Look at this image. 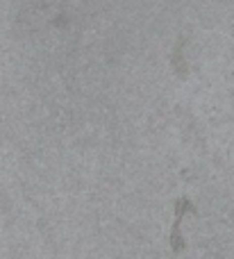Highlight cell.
Returning <instances> with one entry per match:
<instances>
[{
  "label": "cell",
  "mask_w": 234,
  "mask_h": 259,
  "mask_svg": "<svg viewBox=\"0 0 234 259\" xmlns=\"http://www.w3.org/2000/svg\"><path fill=\"white\" fill-rule=\"evenodd\" d=\"M230 98H232V105H234V91H230Z\"/></svg>",
  "instance_id": "6da1fadb"
}]
</instances>
